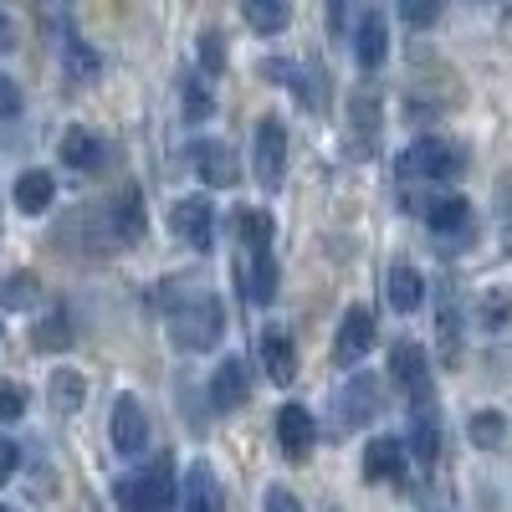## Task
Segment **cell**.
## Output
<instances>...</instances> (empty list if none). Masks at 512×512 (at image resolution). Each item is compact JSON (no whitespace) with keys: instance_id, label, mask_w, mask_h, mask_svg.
<instances>
[{"instance_id":"1","label":"cell","mask_w":512,"mask_h":512,"mask_svg":"<svg viewBox=\"0 0 512 512\" xmlns=\"http://www.w3.org/2000/svg\"><path fill=\"white\" fill-rule=\"evenodd\" d=\"M123 512H169L180 502V477H175V456H154L139 477L123 482Z\"/></svg>"},{"instance_id":"2","label":"cell","mask_w":512,"mask_h":512,"mask_svg":"<svg viewBox=\"0 0 512 512\" xmlns=\"http://www.w3.org/2000/svg\"><path fill=\"white\" fill-rule=\"evenodd\" d=\"M400 180H425V185H446V180H456L461 169H466V154L451 144V139H415L405 154H400Z\"/></svg>"},{"instance_id":"3","label":"cell","mask_w":512,"mask_h":512,"mask_svg":"<svg viewBox=\"0 0 512 512\" xmlns=\"http://www.w3.org/2000/svg\"><path fill=\"white\" fill-rule=\"evenodd\" d=\"M169 328H175V344H180V349L205 354V349H216V338H221L226 318H221V303H216V297L200 292V297H185V303L175 308Z\"/></svg>"},{"instance_id":"4","label":"cell","mask_w":512,"mask_h":512,"mask_svg":"<svg viewBox=\"0 0 512 512\" xmlns=\"http://www.w3.org/2000/svg\"><path fill=\"white\" fill-rule=\"evenodd\" d=\"M287 175V128L282 118H262L256 123V180L262 190H277Z\"/></svg>"},{"instance_id":"5","label":"cell","mask_w":512,"mask_h":512,"mask_svg":"<svg viewBox=\"0 0 512 512\" xmlns=\"http://www.w3.org/2000/svg\"><path fill=\"white\" fill-rule=\"evenodd\" d=\"M374 410H379V384H374L369 374H354L344 390L333 395V415H338V425H344V431H359V425H369Z\"/></svg>"},{"instance_id":"6","label":"cell","mask_w":512,"mask_h":512,"mask_svg":"<svg viewBox=\"0 0 512 512\" xmlns=\"http://www.w3.org/2000/svg\"><path fill=\"white\" fill-rule=\"evenodd\" d=\"M390 379L415 405H425V395H431V364H425V349L420 344H395L390 349Z\"/></svg>"},{"instance_id":"7","label":"cell","mask_w":512,"mask_h":512,"mask_svg":"<svg viewBox=\"0 0 512 512\" xmlns=\"http://www.w3.org/2000/svg\"><path fill=\"white\" fill-rule=\"evenodd\" d=\"M369 349H374V313L369 308H349L344 323H338V338H333V359L338 364H359Z\"/></svg>"},{"instance_id":"8","label":"cell","mask_w":512,"mask_h":512,"mask_svg":"<svg viewBox=\"0 0 512 512\" xmlns=\"http://www.w3.org/2000/svg\"><path fill=\"white\" fill-rule=\"evenodd\" d=\"M277 441H282V456L287 461H308L313 441H318V425L303 405H282L277 410Z\"/></svg>"},{"instance_id":"9","label":"cell","mask_w":512,"mask_h":512,"mask_svg":"<svg viewBox=\"0 0 512 512\" xmlns=\"http://www.w3.org/2000/svg\"><path fill=\"white\" fill-rule=\"evenodd\" d=\"M175 236L195 251H210V241H216V210H210V200L190 195L175 205Z\"/></svg>"},{"instance_id":"10","label":"cell","mask_w":512,"mask_h":512,"mask_svg":"<svg viewBox=\"0 0 512 512\" xmlns=\"http://www.w3.org/2000/svg\"><path fill=\"white\" fill-rule=\"evenodd\" d=\"M144 441H149V415H144V405H139L134 395H118V405H113V446H118L123 456H139Z\"/></svg>"},{"instance_id":"11","label":"cell","mask_w":512,"mask_h":512,"mask_svg":"<svg viewBox=\"0 0 512 512\" xmlns=\"http://www.w3.org/2000/svg\"><path fill=\"white\" fill-rule=\"evenodd\" d=\"M364 477L369 482H405V446L390 436H374L364 446Z\"/></svg>"},{"instance_id":"12","label":"cell","mask_w":512,"mask_h":512,"mask_svg":"<svg viewBox=\"0 0 512 512\" xmlns=\"http://www.w3.org/2000/svg\"><path fill=\"white\" fill-rule=\"evenodd\" d=\"M420 216H425V226H431V231H446V236L472 231V205H466L461 195H431V200L420 205Z\"/></svg>"},{"instance_id":"13","label":"cell","mask_w":512,"mask_h":512,"mask_svg":"<svg viewBox=\"0 0 512 512\" xmlns=\"http://www.w3.org/2000/svg\"><path fill=\"white\" fill-rule=\"evenodd\" d=\"M195 169H200V180H205V185H236V180H241L231 144H216V139L195 144Z\"/></svg>"},{"instance_id":"14","label":"cell","mask_w":512,"mask_h":512,"mask_svg":"<svg viewBox=\"0 0 512 512\" xmlns=\"http://www.w3.org/2000/svg\"><path fill=\"white\" fill-rule=\"evenodd\" d=\"M262 364H267V379H272V384H292V379H297L292 333H282V328H267V333H262Z\"/></svg>"},{"instance_id":"15","label":"cell","mask_w":512,"mask_h":512,"mask_svg":"<svg viewBox=\"0 0 512 512\" xmlns=\"http://www.w3.org/2000/svg\"><path fill=\"white\" fill-rule=\"evenodd\" d=\"M251 395V384H246V364L241 359H226L216 369V379H210V400H216V410H241Z\"/></svg>"},{"instance_id":"16","label":"cell","mask_w":512,"mask_h":512,"mask_svg":"<svg viewBox=\"0 0 512 512\" xmlns=\"http://www.w3.org/2000/svg\"><path fill=\"white\" fill-rule=\"evenodd\" d=\"M57 195V180L47 175V169H26V175L16 180V205H21V216H41V210L52 205Z\"/></svg>"},{"instance_id":"17","label":"cell","mask_w":512,"mask_h":512,"mask_svg":"<svg viewBox=\"0 0 512 512\" xmlns=\"http://www.w3.org/2000/svg\"><path fill=\"white\" fill-rule=\"evenodd\" d=\"M62 164L98 169L103 164V139L93 134V128H67V134H62Z\"/></svg>"},{"instance_id":"18","label":"cell","mask_w":512,"mask_h":512,"mask_svg":"<svg viewBox=\"0 0 512 512\" xmlns=\"http://www.w3.org/2000/svg\"><path fill=\"white\" fill-rule=\"evenodd\" d=\"M47 400H52L57 415H77L82 400H88V379H82L77 369H57L52 384H47Z\"/></svg>"},{"instance_id":"19","label":"cell","mask_w":512,"mask_h":512,"mask_svg":"<svg viewBox=\"0 0 512 512\" xmlns=\"http://www.w3.org/2000/svg\"><path fill=\"white\" fill-rule=\"evenodd\" d=\"M354 52H359L364 67H379V62H384V52H390V31H384V16H379V11H369V16L359 21Z\"/></svg>"},{"instance_id":"20","label":"cell","mask_w":512,"mask_h":512,"mask_svg":"<svg viewBox=\"0 0 512 512\" xmlns=\"http://www.w3.org/2000/svg\"><path fill=\"white\" fill-rule=\"evenodd\" d=\"M241 11H246V26L262 31V36H277V31H287V21H292L287 0H241Z\"/></svg>"},{"instance_id":"21","label":"cell","mask_w":512,"mask_h":512,"mask_svg":"<svg viewBox=\"0 0 512 512\" xmlns=\"http://www.w3.org/2000/svg\"><path fill=\"white\" fill-rule=\"evenodd\" d=\"M185 512H226L221 487H216V477H210L205 466H195V472L185 477Z\"/></svg>"},{"instance_id":"22","label":"cell","mask_w":512,"mask_h":512,"mask_svg":"<svg viewBox=\"0 0 512 512\" xmlns=\"http://www.w3.org/2000/svg\"><path fill=\"white\" fill-rule=\"evenodd\" d=\"M62 67H67L77 82H88V77H98V72H103V57H98L82 36H72V31H67V36H62Z\"/></svg>"},{"instance_id":"23","label":"cell","mask_w":512,"mask_h":512,"mask_svg":"<svg viewBox=\"0 0 512 512\" xmlns=\"http://www.w3.org/2000/svg\"><path fill=\"white\" fill-rule=\"evenodd\" d=\"M390 308H400V313H415L420 308V297H425V282H420V272H410V267H395L390 272Z\"/></svg>"},{"instance_id":"24","label":"cell","mask_w":512,"mask_h":512,"mask_svg":"<svg viewBox=\"0 0 512 512\" xmlns=\"http://www.w3.org/2000/svg\"><path fill=\"white\" fill-rule=\"evenodd\" d=\"M180 103H185V123H205L210 108H216V98H210V88H205V77H195V72L180 77Z\"/></svg>"},{"instance_id":"25","label":"cell","mask_w":512,"mask_h":512,"mask_svg":"<svg viewBox=\"0 0 512 512\" xmlns=\"http://www.w3.org/2000/svg\"><path fill=\"white\" fill-rule=\"evenodd\" d=\"M236 231L251 251H272V216H262V210H236Z\"/></svg>"},{"instance_id":"26","label":"cell","mask_w":512,"mask_h":512,"mask_svg":"<svg viewBox=\"0 0 512 512\" xmlns=\"http://www.w3.org/2000/svg\"><path fill=\"white\" fill-rule=\"evenodd\" d=\"M436 451H441V425H436V415L431 410H415V456L420 461H436Z\"/></svg>"},{"instance_id":"27","label":"cell","mask_w":512,"mask_h":512,"mask_svg":"<svg viewBox=\"0 0 512 512\" xmlns=\"http://www.w3.org/2000/svg\"><path fill=\"white\" fill-rule=\"evenodd\" d=\"M31 338H36V349H67V344H72V323H67V313L41 318Z\"/></svg>"},{"instance_id":"28","label":"cell","mask_w":512,"mask_h":512,"mask_svg":"<svg viewBox=\"0 0 512 512\" xmlns=\"http://www.w3.org/2000/svg\"><path fill=\"white\" fill-rule=\"evenodd\" d=\"M502 436H507V420H502L497 410H477V415H472V441H477V446L492 451V446H502Z\"/></svg>"},{"instance_id":"29","label":"cell","mask_w":512,"mask_h":512,"mask_svg":"<svg viewBox=\"0 0 512 512\" xmlns=\"http://www.w3.org/2000/svg\"><path fill=\"white\" fill-rule=\"evenodd\" d=\"M200 67H205V77H221L226 72V36L221 31H205L200 36Z\"/></svg>"},{"instance_id":"30","label":"cell","mask_w":512,"mask_h":512,"mask_svg":"<svg viewBox=\"0 0 512 512\" xmlns=\"http://www.w3.org/2000/svg\"><path fill=\"white\" fill-rule=\"evenodd\" d=\"M441 11H446V0H400V16H405L415 31L436 26V21H441Z\"/></svg>"},{"instance_id":"31","label":"cell","mask_w":512,"mask_h":512,"mask_svg":"<svg viewBox=\"0 0 512 512\" xmlns=\"http://www.w3.org/2000/svg\"><path fill=\"white\" fill-rule=\"evenodd\" d=\"M0 303H6V308H31V303H36V277H31V272L11 277L6 292H0Z\"/></svg>"},{"instance_id":"32","label":"cell","mask_w":512,"mask_h":512,"mask_svg":"<svg viewBox=\"0 0 512 512\" xmlns=\"http://www.w3.org/2000/svg\"><path fill=\"white\" fill-rule=\"evenodd\" d=\"M354 108H359V134H364V154L374 149V134H379V103H374V93H359L354 98Z\"/></svg>"},{"instance_id":"33","label":"cell","mask_w":512,"mask_h":512,"mask_svg":"<svg viewBox=\"0 0 512 512\" xmlns=\"http://www.w3.org/2000/svg\"><path fill=\"white\" fill-rule=\"evenodd\" d=\"M118 236L123 241L139 236V195L134 190H123V200H118Z\"/></svg>"},{"instance_id":"34","label":"cell","mask_w":512,"mask_h":512,"mask_svg":"<svg viewBox=\"0 0 512 512\" xmlns=\"http://www.w3.org/2000/svg\"><path fill=\"white\" fill-rule=\"evenodd\" d=\"M21 410H26V390L11 379H0V420H21Z\"/></svg>"},{"instance_id":"35","label":"cell","mask_w":512,"mask_h":512,"mask_svg":"<svg viewBox=\"0 0 512 512\" xmlns=\"http://www.w3.org/2000/svg\"><path fill=\"white\" fill-rule=\"evenodd\" d=\"M16 113H21V88L0 72V118H16Z\"/></svg>"},{"instance_id":"36","label":"cell","mask_w":512,"mask_h":512,"mask_svg":"<svg viewBox=\"0 0 512 512\" xmlns=\"http://www.w3.org/2000/svg\"><path fill=\"white\" fill-rule=\"evenodd\" d=\"M16 461H21L16 441H6V436H0V487H6V482L16 477Z\"/></svg>"},{"instance_id":"37","label":"cell","mask_w":512,"mask_h":512,"mask_svg":"<svg viewBox=\"0 0 512 512\" xmlns=\"http://www.w3.org/2000/svg\"><path fill=\"white\" fill-rule=\"evenodd\" d=\"M267 512H303L287 487H267Z\"/></svg>"},{"instance_id":"38","label":"cell","mask_w":512,"mask_h":512,"mask_svg":"<svg viewBox=\"0 0 512 512\" xmlns=\"http://www.w3.org/2000/svg\"><path fill=\"white\" fill-rule=\"evenodd\" d=\"M354 6V0H328V26H333V36H344V11Z\"/></svg>"},{"instance_id":"39","label":"cell","mask_w":512,"mask_h":512,"mask_svg":"<svg viewBox=\"0 0 512 512\" xmlns=\"http://www.w3.org/2000/svg\"><path fill=\"white\" fill-rule=\"evenodd\" d=\"M11 47H16V21L0 11V52H11Z\"/></svg>"},{"instance_id":"40","label":"cell","mask_w":512,"mask_h":512,"mask_svg":"<svg viewBox=\"0 0 512 512\" xmlns=\"http://www.w3.org/2000/svg\"><path fill=\"white\" fill-rule=\"evenodd\" d=\"M0 512H16V507H6V502H0Z\"/></svg>"}]
</instances>
